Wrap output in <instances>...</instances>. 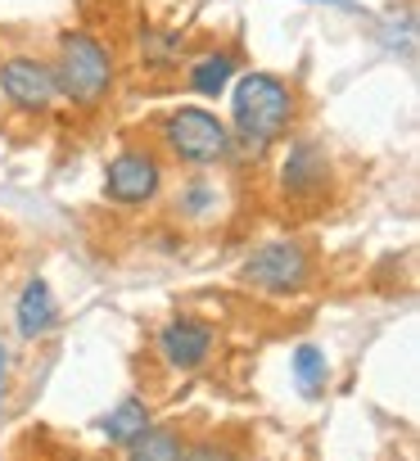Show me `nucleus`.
I'll return each mask as SVG.
<instances>
[{
  "mask_svg": "<svg viewBox=\"0 0 420 461\" xmlns=\"http://www.w3.org/2000/svg\"><path fill=\"white\" fill-rule=\"evenodd\" d=\"M190 55V41L181 28H158V23H145L136 32V59L149 77H176L181 64Z\"/></svg>",
  "mask_w": 420,
  "mask_h": 461,
  "instance_id": "nucleus-11",
  "label": "nucleus"
},
{
  "mask_svg": "<svg viewBox=\"0 0 420 461\" xmlns=\"http://www.w3.org/2000/svg\"><path fill=\"white\" fill-rule=\"evenodd\" d=\"M122 452H127V461H181L185 434L176 425H145Z\"/></svg>",
  "mask_w": 420,
  "mask_h": 461,
  "instance_id": "nucleus-13",
  "label": "nucleus"
},
{
  "mask_svg": "<svg viewBox=\"0 0 420 461\" xmlns=\"http://www.w3.org/2000/svg\"><path fill=\"white\" fill-rule=\"evenodd\" d=\"M181 73H185V91H194V95H203V100H218V95H227L231 82L240 77V55H236L231 46H208V50L185 55Z\"/></svg>",
  "mask_w": 420,
  "mask_h": 461,
  "instance_id": "nucleus-10",
  "label": "nucleus"
},
{
  "mask_svg": "<svg viewBox=\"0 0 420 461\" xmlns=\"http://www.w3.org/2000/svg\"><path fill=\"white\" fill-rule=\"evenodd\" d=\"M281 199L294 208H312L326 203L335 190V158L317 136H290L285 154H281V172H276Z\"/></svg>",
  "mask_w": 420,
  "mask_h": 461,
  "instance_id": "nucleus-6",
  "label": "nucleus"
},
{
  "mask_svg": "<svg viewBox=\"0 0 420 461\" xmlns=\"http://www.w3.org/2000/svg\"><path fill=\"white\" fill-rule=\"evenodd\" d=\"M5 371H10V353L0 344V402H5Z\"/></svg>",
  "mask_w": 420,
  "mask_h": 461,
  "instance_id": "nucleus-17",
  "label": "nucleus"
},
{
  "mask_svg": "<svg viewBox=\"0 0 420 461\" xmlns=\"http://www.w3.org/2000/svg\"><path fill=\"white\" fill-rule=\"evenodd\" d=\"M290 375H294V389L303 398H321L326 393V380H330V362L317 344H299L294 357H290Z\"/></svg>",
  "mask_w": 420,
  "mask_h": 461,
  "instance_id": "nucleus-15",
  "label": "nucleus"
},
{
  "mask_svg": "<svg viewBox=\"0 0 420 461\" xmlns=\"http://www.w3.org/2000/svg\"><path fill=\"white\" fill-rule=\"evenodd\" d=\"M213 344H218V330L203 317H190V312L172 317L154 335V348H158L163 366H172V371H199L208 357H213Z\"/></svg>",
  "mask_w": 420,
  "mask_h": 461,
  "instance_id": "nucleus-8",
  "label": "nucleus"
},
{
  "mask_svg": "<svg viewBox=\"0 0 420 461\" xmlns=\"http://www.w3.org/2000/svg\"><path fill=\"white\" fill-rule=\"evenodd\" d=\"M317 276V254L308 240L299 236H281V240H263L258 249L245 254L240 263V281L258 294H272V299H290V294H303Z\"/></svg>",
  "mask_w": 420,
  "mask_h": 461,
  "instance_id": "nucleus-4",
  "label": "nucleus"
},
{
  "mask_svg": "<svg viewBox=\"0 0 420 461\" xmlns=\"http://www.w3.org/2000/svg\"><path fill=\"white\" fill-rule=\"evenodd\" d=\"M14 321H19V335H23V339H41V335L55 330L59 303H55V290H50L41 276H32V281L23 285V294H19V303H14Z\"/></svg>",
  "mask_w": 420,
  "mask_h": 461,
  "instance_id": "nucleus-12",
  "label": "nucleus"
},
{
  "mask_svg": "<svg viewBox=\"0 0 420 461\" xmlns=\"http://www.w3.org/2000/svg\"><path fill=\"white\" fill-rule=\"evenodd\" d=\"M172 217L185 221V226H208V221H218L231 203L227 185L213 176V172H185L176 185H172Z\"/></svg>",
  "mask_w": 420,
  "mask_h": 461,
  "instance_id": "nucleus-9",
  "label": "nucleus"
},
{
  "mask_svg": "<svg viewBox=\"0 0 420 461\" xmlns=\"http://www.w3.org/2000/svg\"><path fill=\"white\" fill-rule=\"evenodd\" d=\"M163 158H172L185 172H218L236 158V140L227 118H218L213 109L203 104H176L158 118L154 127Z\"/></svg>",
  "mask_w": 420,
  "mask_h": 461,
  "instance_id": "nucleus-3",
  "label": "nucleus"
},
{
  "mask_svg": "<svg viewBox=\"0 0 420 461\" xmlns=\"http://www.w3.org/2000/svg\"><path fill=\"white\" fill-rule=\"evenodd\" d=\"M163 185H167L163 158L149 145H122L104 167V203L127 208V212L154 208L163 199Z\"/></svg>",
  "mask_w": 420,
  "mask_h": 461,
  "instance_id": "nucleus-5",
  "label": "nucleus"
},
{
  "mask_svg": "<svg viewBox=\"0 0 420 461\" xmlns=\"http://www.w3.org/2000/svg\"><path fill=\"white\" fill-rule=\"evenodd\" d=\"M145 425H154V411H149V402H145V398H136V393H131V398H122L109 416H100V434H104L109 443H118V447H127Z\"/></svg>",
  "mask_w": 420,
  "mask_h": 461,
  "instance_id": "nucleus-14",
  "label": "nucleus"
},
{
  "mask_svg": "<svg viewBox=\"0 0 420 461\" xmlns=\"http://www.w3.org/2000/svg\"><path fill=\"white\" fill-rule=\"evenodd\" d=\"M0 100L23 118H46L59 104V86H55V68L50 59L37 55H10L0 59Z\"/></svg>",
  "mask_w": 420,
  "mask_h": 461,
  "instance_id": "nucleus-7",
  "label": "nucleus"
},
{
  "mask_svg": "<svg viewBox=\"0 0 420 461\" xmlns=\"http://www.w3.org/2000/svg\"><path fill=\"white\" fill-rule=\"evenodd\" d=\"M181 461H240L227 443H213V438H203V443H185V456Z\"/></svg>",
  "mask_w": 420,
  "mask_h": 461,
  "instance_id": "nucleus-16",
  "label": "nucleus"
},
{
  "mask_svg": "<svg viewBox=\"0 0 420 461\" xmlns=\"http://www.w3.org/2000/svg\"><path fill=\"white\" fill-rule=\"evenodd\" d=\"M308 5H339V10H348L353 0H308Z\"/></svg>",
  "mask_w": 420,
  "mask_h": 461,
  "instance_id": "nucleus-18",
  "label": "nucleus"
},
{
  "mask_svg": "<svg viewBox=\"0 0 420 461\" xmlns=\"http://www.w3.org/2000/svg\"><path fill=\"white\" fill-rule=\"evenodd\" d=\"M299 122V91L290 77L267 73V68H249L231 82V140L236 154H267L272 145H281Z\"/></svg>",
  "mask_w": 420,
  "mask_h": 461,
  "instance_id": "nucleus-1",
  "label": "nucleus"
},
{
  "mask_svg": "<svg viewBox=\"0 0 420 461\" xmlns=\"http://www.w3.org/2000/svg\"><path fill=\"white\" fill-rule=\"evenodd\" d=\"M55 86H59V100H68L73 109H100L113 86H118V59H113V46L86 28H68L59 32L55 41Z\"/></svg>",
  "mask_w": 420,
  "mask_h": 461,
  "instance_id": "nucleus-2",
  "label": "nucleus"
}]
</instances>
